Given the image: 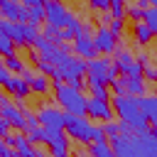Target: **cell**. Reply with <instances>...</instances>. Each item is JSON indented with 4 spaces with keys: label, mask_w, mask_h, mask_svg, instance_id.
<instances>
[{
    "label": "cell",
    "mask_w": 157,
    "mask_h": 157,
    "mask_svg": "<svg viewBox=\"0 0 157 157\" xmlns=\"http://www.w3.org/2000/svg\"><path fill=\"white\" fill-rule=\"evenodd\" d=\"M110 105H113V113L118 115V120L128 125V135H147L150 132V123H147V118L140 108V98L113 96Z\"/></svg>",
    "instance_id": "obj_1"
},
{
    "label": "cell",
    "mask_w": 157,
    "mask_h": 157,
    "mask_svg": "<svg viewBox=\"0 0 157 157\" xmlns=\"http://www.w3.org/2000/svg\"><path fill=\"white\" fill-rule=\"evenodd\" d=\"M52 93H54L56 108H61L66 115H86L88 98L83 96V91H76L64 81H54L52 83Z\"/></svg>",
    "instance_id": "obj_2"
},
{
    "label": "cell",
    "mask_w": 157,
    "mask_h": 157,
    "mask_svg": "<svg viewBox=\"0 0 157 157\" xmlns=\"http://www.w3.org/2000/svg\"><path fill=\"white\" fill-rule=\"evenodd\" d=\"M86 76H88V83L108 86V83L118 76V71H115V66H113V59H101V56H96V59L86 61Z\"/></svg>",
    "instance_id": "obj_3"
},
{
    "label": "cell",
    "mask_w": 157,
    "mask_h": 157,
    "mask_svg": "<svg viewBox=\"0 0 157 157\" xmlns=\"http://www.w3.org/2000/svg\"><path fill=\"white\" fill-rule=\"evenodd\" d=\"M91 128H93V123L86 115H66V120H64L66 137L76 140L78 145H91Z\"/></svg>",
    "instance_id": "obj_4"
},
{
    "label": "cell",
    "mask_w": 157,
    "mask_h": 157,
    "mask_svg": "<svg viewBox=\"0 0 157 157\" xmlns=\"http://www.w3.org/2000/svg\"><path fill=\"white\" fill-rule=\"evenodd\" d=\"M56 81H64L69 83L71 78H78V76H86V61L74 56V54H64L59 61H56Z\"/></svg>",
    "instance_id": "obj_5"
},
{
    "label": "cell",
    "mask_w": 157,
    "mask_h": 157,
    "mask_svg": "<svg viewBox=\"0 0 157 157\" xmlns=\"http://www.w3.org/2000/svg\"><path fill=\"white\" fill-rule=\"evenodd\" d=\"M71 17H74V12L64 5V0H44V25H54V27L64 29Z\"/></svg>",
    "instance_id": "obj_6"
},
{
    "label": "cell",
    "mask_w": 157,
    "mask_h": 157,
    "mask_svg": "<svg viewBox=\"0 0 157 157\" xmlns=\"http://www.w3.org/2000/svg\"><path fill=\"white\" fill-rule=\"evenodd\" d=\"M113 66H115L118 76H128V78L142 76V66L137 64V59H135V54L130 49H118L113 54Z\"/></svg>",
    "instance_id": "obj_7"
},
{
    "label": "cell",
    "mask_w": 157,
    "mask_h": 157,
    "mask_svg": "<svg viewBox=\"0 0 157 157\" xmlns=\"http://www.w3.org/2000/svg\"><path fill=\"white\" fill-rule=\"evenodd\" d=\"M91 39H93L96 52H98V54H105V56L115 54V52H118V44H120V37H115L105 25H98Z\"/></svg>",
    "instance_id": "obj_8"
},
{
    "label": "cell",
    "mask_w": 157,
    "mask_h": 157,
    "mask_svg": "<svg viewBox=\"0 0 157 157\" xmlns=\"http://www.w3.org/2000/svg\"><path fill=\"white\" fill-rule=\"evenodd\" d=\"M44 145L49 147V157H69L71 155V140L66 137L64 130H47Z\"/></svg>",
    "instance_id": "obj_9"
},
{
    "label": "cell",
    "mask_w": 157,
    "mask_h": 157,
    "mask_svg": "<svg viewBox=\"0 0 157 157\" xmlns=\"http://www.w3.org/2000/svg\"><path fill=\"white\" fill-rule=\"evenodd\" d=\"M37 120L42 128L47 130H64V120H66V113L56 105H42L37 110Z\"/></svg>",
    "instance_id": "obj_10"
},
{
    "label": "cell",
    "mask_w": 157,
    "mask_h": 157,
    "mask_svg": "<svg viewBox=\"0 0 157 157\" xmlns=\"http://www.w3.org/2000/svg\"><path fill=\"white\" fill-rule=\"evenodd\" d=\"M0 17L7 20V22H20V25H25V22H27V7H25L20 0H2V2H0Z\"/></svg>",
    "instance_id": "obj_11"
},
{
    "label": "cell",
    "mask_w": 157,
    "mask_h": 157,
    "mask_svg": "<svg viewBox=\"0 0 157 157\" xmlns=\"http://www.w3.org/2000/svg\"><path fill=\"white\" fill-rule=\"evenodd\" d=\"M22 78L29 83V91L37 93V96H47V93H52V78H49V76H42V74H37L34 69H25Z\"/></svg>",
    "instance_id": "obj_12"
},
{
    "label": "cell",
    "mask_w": 157,
    "mask_h": 157,
    "mask_svg": "<svg viewBox=\"0 0 157 157\" xmlns=\"http://www.w3.org/2000/svg\"><path fill=\"white\" fill-rule=\"evenodd\" d=\"M113 105H110V101H98V98H88V103H86V118H96V120H101V123H105V120H113Z\"/></svg>",
    "instance_id": "obj_13"
},
{
    "label": "cell",
    "mask_w": 157,
    "mask_h": 157,
    "mask_svg": "<svg viewBox=\"0 0 157 157\" xmlns=\"http://www.w3.org/2000/svg\"><path fill=\"white\" fill-rule=\"evenodd\" d=\"M0 118H5L7 123H10V128H17L20 132L22 130H27V120H25V110L20 108V105H15V103H2L0 105Z\"/></svg>",
    "instance_id": "obj_14"
},
{
    "label": "cell",
    "mask_w": 157,
    "mask_h": 157,
    "mask_svg": "<svg viewBox=\"0 0 157 157\" xmlns=\"http://www.w3.org/2000/svg\"><path fill=\"white\" fill-rule=\"evenodd\" d=\"M2 88H5V91L12 96V98H15V103H20V101H25V98H29V96H32L29 83H27L22 76H15V74H12V76H10V78L2 83Z\"/></svg>",
    "instance_id": "obj_15"
},
{
    "label": "cell",
    "mask_w": 157,
    "mask_h": 157,
    "mask_svg": "<svg viewBox=\"0 0 157 157\" xmlns=\"http://www.w3.org/2000/svg\"><path fill=\"white\" fill-rule=\"evenodd\" d=\"M71 52H74V56H78V59H83V61H91V59L98 56V52H96V47H93V39L86 37V34H78V37L71 42Z\"/></svg>",
    "instance_id": "obj_16"
},
{
    "label": "cell",
    "mask_w": 157,
    "mask_h": 157,
    "mask_svg": "<svg viewBox=\"0 0 157 157\" xmlns=\"http://www.w3.org/2000/svg\"><path fill=\"white\" fill-rule=\"evenodd\" d=\"M140 108H142V113H145V118L150 123V132L157 135V93H152V96L145 93L140 98Z\"/></svg>",
    "instance_id": "obj_17"
},
{
    "label": "cell",
    "mask_w": 157,
    "mask_h": 157,
    "mask_svg": "<svg viewBox=\"0 0 157 157\" xmlns=\"http://www.w3.org/2000/svg\"><path fill=\"white\" fill-rule=\"evenodd\" d=\"M0 29L15 42V47H27V39H25V25H20V22H7V20H2V25H0Z\"/></svg>",
    "instance_id": "obj_18"
},
{
    "label": "cell",
    "mask_w": 157,
    "mask_h": 157,
    "mask_svg": "<svg viewBox=\"0 0 157 157\" xmlns=\"http://www.w3.org/2000/svg\"><path fill=\"white\" fill-rule=\"evenodd\" d=\"M130 34H132V42L137 44V47H147L152 39H155V34H152V29L145 25V22H132V29H130Z\"/></svg>",
    "instance_id": "obj_19"
},
{
    "label": "cell",
    "mask_w": 157,
    "mask_h": 157,
    "mask_svg": "<svg viewBox=\"0 0 157 157\" xmlns=\"http://www.w3.org/2000/svg\"><path fill=\"white\" fill-rule=\"evenodd\" d=\"M147 93V81L142 76H135V78H128L125 76V96H135V98H142Z\"/></svg>",
    "instance_id": "obj_20"
},
{
    "label": "cell",
    "mask_w": 157,
    "mask_h": 157,
    "mask_svg": "<svg viewBox=\"0 0 157 157\" xmlns=\"http://www.w3.org/2000/svg\"><path fill=\"white\" fill-rule=\"evenodd\" d=\"M86 152H88V157H115V152H113V147H110L108 140L86 145Z\"/></svg>",
    "instance_id": "obj_21"
},
{
    "label": "cell",
    "mask_w": 157,
    "mask_h": 157,
    "mask_svg": "<svg viewBox=\"0 0 157 157\" xmlns=\"http://www.w3.org/2000/svg\"><path fill=\"white\" fill-rule=\"evenodd\" d=\"M2 64H5V69L10 71V74H15V76H22L25 74V69H27V64L20 59V54L15 52V54H10V56H2Z\"/></svg>",
    "instance_id": "obj_22"
},
{
    "label": "cell",
    "mask_w": 157,
    "mask_h": 157,
    "mask_svg": "<svg viewBox=\"0 0 157 157\" xmlns=\"http://www.w3.org/2000/svg\"><path fill=\"white\" fill-rule=\"evenodd\" d=\"M32 66H34V71H37V74H42V76H49V78H59V76H56V66H54L52 61L42 59V56H37V59L32 61Z\"/></svg>",
    "instance_id": "obj_23"
},
{
    "label": "cell",
    "mask_w": 157,
    "mask_h": 157,
    "mask_svg": "<svg viewBox=\"0 0 157 157\" xmlns=\"http://www.w3.org/2000/svg\"><path fill=\"white\" fill-rule=\"evenodd\" d=\"M88 98H98V101H110V88L108 86H101V83H88Z\"/></svg>",
    "instance_id": "obj_24"
},
{
    "label": "cell",
    "mask_w": 157,
    "mask_h": 157,
    "mask_svg": "<svg viewBox=\"0 0 157 157\" xmlns=\"http://www.w3.org/2000/svg\"><path fill=\"white\" fill-rule=\"evenodd\" d=\"M44 135H47V130L42 128V125H37V128H32V130H27L25 132V137H27V142L29 145H44Z\"/></svg>",
    "instance_id": "obj_25"
},
{
    "label": "cell",
    "mask_w": 157,
    "mask_h": 157,
    "mask_svg": "<svg viewBox=\"0 0 157 157\" xmlns=\"http://www.w3.org/2000/svg\"><path fill=\"white\" fill-rule=\"evenodd\" d=\"M125 7H128V0H110L108 15L113 20H125Z\"/></svg>",
    "instance_id": "obj_26"
},
{
    "label": "cell",
    "mask_w": 157,
    "mask_h": 157,
    "mask_svg": "<svg viewBox=\"0 0 157 157\" xmlns=\"http://www.w3.org/2000/svg\"><path fill=\"white\" fill-rule=\"evenodd\" d=\"M27 22L34 27L44 25V5L42 7H27Z\"/></svg>",
    "instance_id": "obj_27"
},
{
    "label": "cell",
    "mask_w": 157,
    "mask_h": 157,
    "mask_svg": "<svg viewBox=\"0 0 157 157\" xmlns=\"http://www.w3.org/2000/svg\"><path fill=\"white\" fill-rule=\"evenodd\" d=\"M17 52V47H15V42L0 29V56H10V54H15Z\"/></svg>",
    "instance_id": "obj_28"
},
{
    "label": "cell",
    "mask_w": 157,
    "mask_h": 157,
    "mask_svg": "<svg viewBox=\"0 0 157 157\" xmlns=\"http://www.w3.org/2000/svg\"><path fill=\"white\" fill-rule=\"evenodd\" d=\"M42 37H44V39H49V42H54V44H64V42H61V29H59V27H54V25H44Z\"/></svg>",
    "instance_id": "obj_29"
},
{
    "label": "cell",
    "mask_w": 157,
    "mask_h": 157,
    "mask_svg": "<svg viewBox=\"0 0 157 157\" xmlns=\"http://www.w3.org/2000/svg\"><path fill=\"white\" fill-rule=\"evenodd\" d=\"M39 37H42V29L34 27V25H29V22H25V39H27V47H32Z\"/></svg>",
    "instance_id": "obj_30"
},
{
    "label": "cell",
    "mask_w": 157,
    "mask_h": 157,
    "mask_svg": "<svg viewBox=\"0 0 157 157\" xmlns=\"http://www.w3.org/2000/svg\"><path fill=\"white\" fill-rule=\"evenodd\" d=\"M142 22H145V25L152 29V34H157V10H155V7H147V10H145Z\"/></svg>",
    "instance_id": "obj_31"
},
{
    "label": "cell",
    "mask_w": 157,
    "mask_h": 157,
    "mask_svg": "<svg viewBox=\"0 0 157 157\" xmlns=\"http://www.w3.org/2000/svg\"><path fill=\"white\" fill-rule=\"evenodd\" d=\"M142 15H145V10H140L135 2H130V5L125 7V17H130L132 22H142Z\"/></svg>",
    "instance_id": "obj_32"
},
{
    "label": "cell",
    "mask_w": 157,
    "mask_h": 157,
    "mask_svg": "<svg viewBox=\"0 0 157 157\" xmlns=\"http://www.w3.org/2000/svg\"><path fill=\"white\" fill-rule=\"evenodd\" d=\"M105 27H108L115 37H123V32H125V20H113V17H110Z\"/></svg>",
    "instance_id": "obj_33"
},
{
    "label": "cell",
    "mask_w": 157,
    "mask_h": 157,
    "mask_svg": "<svg viewBox=\"0 0 157 157\" xmlns=\"http://www.w3.org/2000/svg\"><path fill=\"white\" fill-rule=\"evenodd\" d=\"M101 128H103L105 137H115V135H120V125H118V120H105Z\"/></svg>",
    "instance_id": "obj_34"
},
{
    "label": "cell",
    "mask_w": 157,
    "mask_h": 157,
    "mask_svg": "<svg viewBox=\"0 0 157 157\" xmlns=\"http://www.w3.org/2000/svg\"><path fill=\"white\" fill-rule=\"evenodd\" d=\"M88 7H91V10H96V12H108L110 0H88Z\"/></svg>",
    "instance_id": "obj_35"
},
{
    "label": "cell",
    "mask_w": 157,
    "mask_h": 157,
    "mask_svg": "<svg viewBox=\"0 0 157 157\" xmlns=\"http://www.w3.org/2000/svg\"><path fill=\"white\" fill-rule=\"evenodd\" d=\"M103 140H108L105 132H103V128L101 125H93L91 128V142H103Z\"/></svg>",
    "instance_id": "obj_36"
},
{
    "label": "cell",
    "mask_w": 157,
    "mask_h": 157,
    "mask_svg": "<svg viewBox=\"0 0 157 157\" xmlns=\"http://www.w3.org/2000/svg\"><path fill=\"white\" fill-rule=\"evenodd\" d=\"M25 120H27V130H32V128H37V125H39L37 113H32V110H25Z\"/></svg>",
    "instance_id": "obj_37"
},
{
    "label": "cell",
    "mask_w": 157,
    "mask_h": 157,
    "mask_svg": "<svg viewBox=\"0 0 157 157\" xmlns=\"http://www.w3.org/2000/svg\"><path fill=\"white\" fill-rule=\"evenodd\" d=\"M135 59H137V64H140L142 69H145V66H150V54H147L145 49H140V52L135 54Z\"/></svg>",
    "instance_id": "obj_38"
},
{
    "label": "cell",
    "mask_w": 157,
    "mask_h": 157,
    "mask_svg": "<svg viewBox=\"0 0 157 157\" xmlns=\"http://www.w3.org/2000/svg\"><path fill=\"white\" fill-rule=\"evenodd\" d=\"M10 76H12V74H10L7 69H5V64H2V56H0V86H2V83H5V81H7Z\"/></svg>",
    "instance_id": "obj_39"
},
{
    "label": "cell",
    "mask_w": 157,
    "mask_h": 157,
    "mask_svg": "<svg viewBox=\"0 0 157 157\" xmlns=\"http://www.w3.org/2000/svg\"><path fill=\"white\" fill-rule=\"evenodd\" d=\"M7 132H10V123H7L5 118H0V137H5Z\"/></svg>",
    "instance_id": "obj_40"
},
{
    "label": "cell",
    "mask_w": 157,
    "mask_h": 157,
    "mask_svg": "<svg viewBox=\"0 0 157 157\" xmlns=\"http://www.w3.org/2000/svg\"><path fill=\"white\" fill-rule=\"evenodd\" d=\"M25 7H42L44 5V0H20Z\"/></svg>",
    "instance_id": "obj_41"
},
{
    "label": "cell",
    "mask_w": 157,
    "mask_h": 157,
    "mask_svg": "<svg viewBox=\"0 0 157 157\" xmlns=\"http://www.w3.org/2000/svg\"><path fill=\"white\" fill-rule=\"evenodd\" d=\"M135 5H137L140 10H147V7L152 5V0H135Z\"/></svg>",
    "instance_id": "obj_42"
},
{
    "label": "cell",
    "mask_w": 157,
    "mask_h": 157,
    "mask_svg": "<svg viewBox=\"0 0 157 157\" xmlns=\"http://www.w3.org/2000/svg\"><path fill=\"white\" fill-rule=\"evenodd\" d=\"M2 103H7V98H5L2 93H0V105H2Z\"/></svg>",
    "instance_id": "obj_43"
},
{
    "label": "cell",
    "mask_w": 157,
    "mask_h": 157,
    "mask_svg": "<svg viewBox=\"0 0 157 157\" xmlns=\"http://www.w3.org/2000/svg\"><path fill=\"white\" fill-rule=\"evenodd\" d=\"M34 157H47V155H42V152H39V150H37V155H34Z\"/></svg>",
    "instance_id": "obj_44"
},
{
    "label": "cell",
    "mask_w": 157,
    "mask_h": 157,
    "mask_svg": "<svg viewBox=\"0 0 157 157\" xmlns=\"http://www.w3.org/2000/svg\"><path fill=\"white\" fill-rule=\"evenodd\" d=\"M150 7H155V10H157V0H152V5H150Z\"/></svg>",
    "instance_id": "obj_45"
},
{
    "label": "cell",
    "mask_w": 157,
    "mask_h": 157,
    "mask_svg": "<svg viewBox=\"0 0 157 157\" xmlns=\"http://www.w3.org/2000/svg\"><path fill=\"white\" fill-rule=\"evenodd\" d=\"M155 83H157V74H155Z\"/></svg>",
    "instance_id": "obj_46"
},
{
    "label": "cell",
    "mask_w": 157,
    "mask_h": 157,
    "mask_svg": "<svg viewBox=\"0 0 157 157\" xmlns=\"http://www.w3.org/2000/svg\"><path fill=\"white\" fill-rule=\"evenodd\" d=\"M0 25H2V20H0Z\"/></svg>",
    "instance_id": "obj_47"
},
{
    "label": "cell",
    "mask_w": 157,
    "mask_h": 157,
    "mask_svg": "<svg viewBox=\"0 0 157 157\" xmlns=\"http://www.w3.org/2000/svg\"><path fill=\"white\" fill-rule=\"evenodd\" d=\"M17 157H20V155H17Z\"/></svg>",
    "instance_id": "obj_48"
},
{
    "label": "cell",
    "mask_w": 157,
    "mask_h": 157,
    "mask_svg": "<svg viewBox=\"0 0 157 157\" xmlns=\"http://www.w3.org/2000/svg\"><path fill=\"white\" fill-rule=\"evenodd\" d=\"M155 59H157V56H155Z\"/></svg>",
    "instance_id": "obj_49"
},
{
    "label": "cell",
    "mask_w": 157,
    "mask_h": 157,
    "mask_svg": "<svg viewBox=\"0 0 157 157\" xmlns=\"http://www.w3.org/2000/svg\"><path fill=\"white\" fill-rule=\"evenodd\" d=\"M0 2H2V0H0Z\"/></svg>",
    "instance_id": "obj_50"
}]
</instances>
